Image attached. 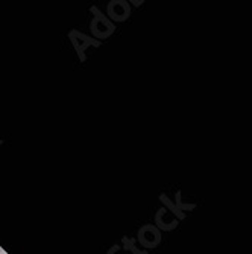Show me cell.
<instances>
[{"instance_id": "6da1fadb", "label": "cell", "mask_w": 252, "mask_h": 254, "mask_svg": "<svg viewBox=\"0 0 252 254\" xmlns=\"http://www.w3.org/2000/svg\"><path fill=\"white\" fill-rule=\"evenodd\" d=\"M0 254H6V253H5V251H3L2 248H0Z\"/></svg>"}]
</instances>
